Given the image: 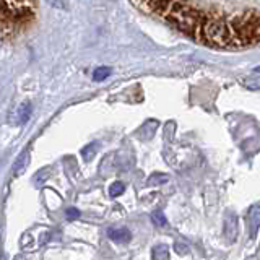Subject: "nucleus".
Listing matches in <instances>:
<instances>
[{
  "label": "nucleus",
  "instance_id": "nucleus-1",
  "mask_svg": "<svg viewBox=\"0 0 260 260\" xmlns=\"http://www.w3.org/2000/svg\"><path fill=\"white\" fill-rule=\"evenodd\" d=\"M246 221L250 230V236L255 238L258 228H260V203H254V205L249 208V211L246 213Z\"/></svg>",
  "mask_w": 260,
  "mask_h": 260
},
{
  "label": "nucleus",
  "instance_id": "nucleus-2",
  "mask_svg": "<svg viewBox=\"0 0 260 260\" xmlns=\"http://www.w3.org/2000/svg\"><path fill=\"white\" fill-rule=\"evenodd\" d=\"M106 234H108V238L111 241L117 244H125L132 239V234H130L127 228H109V230L106 231Z\"/></svg>",
  "mask_w": 260,
  "mask_h": 260
},
{
  "label": "nucleus",
  "instance_id": "nucleus-3",
  "mask_svg": "<svg viewBox=\"0 0 260 260\" xmlns=\"http://www.w3.org/2000/svg\"><path fill=\"white\" fill-rule=\"evenodd\" d=\"M224 233H226L228 239H230V241L236 239V234H238V216H236L234 213H228L226 215Z\"/></svg>",
  "mask_w": 260,
  "mask_h": 260
},
{
  "label": "nucleus",
  "instance_id": "nucleus-4",
  "mask_svg": "<svg viewBox=\"0 0 260 260\" xmlns=\"http://www.w3.org/2000/svg\"><path fill=\"white\" fill-rule=\"evenodd\" d=\"M153 260H169V247L166 244H156L151 249Z\"/></svg>",
  "mask_w": 260,
  "mask_h": 260
},
{
  "label": "nucleus",
  "instance_id": "nucleus-5",
  "mask_svg": "<svg viewBox=\"0 0 260 260\" xmlns=\"http://www.w3.org/2000/svg\"><path fill=\"white\" fill-rule=\"evenodd\" d=\"M151 219H153V223L159 226V228H165L168 224V219L165 216V213H162L161 210H156V211H153L151 213Z\"/></svg>",
  "mask_w": 260,
  "mask_h": 260
},
{
  "label": "nucleus",
  "instance_id": "nucleus-6",
  "mask_svg": "<svg viewBox=\"0 0 260 260\" xmlns=\"http://www.w3.org/2000/svg\"><path fill=\"white\" fill-rule=\"evenodd\" d=\"M111 75V69H108V67H100V69H96L94 70V73H93V80L94 81H103V80H106Z\"/></svg>",
  "mask_w": 260,
  "mask_h": 260
},
{
  "label": "nucleus",
  "instance_id": "nucleus-7",
  "mask_svg": "<svg viewBox=\"0 0 260 260\" xmlns=\"http://www.w3.org/2000/svg\"><path fill=\"white\" fill-rule=\"evenodd\" d=\"M124 190H125V185L117 181V182L111 184V187H109V195H111V197H119V195L124 193Z\"/></svg>",
  "mask_w": 260,
  "mask_h": 260
},
{
  "label": "nucleus",
  "instance_id": "nucleus-8",
  "mask_svg": "<svg viewBox=\"0 0 260 260\" xmlns=\"http://www.w3.org/2000/svg\"><path fill=\"white\" fill-rule=\"evenodd\" d=\"M28 153H24V154H21L20 156V159H18V162H16V166H15V173L16 174H21L23 173V169H24V166L28 165Z\"/></svg>",
  "mask_w": 260,
  "mask_h": 260
},
{
  "label": "nucleus",
  "instance_id": "nucleus-9",
  "mask_svg": "<svg viewBox=\"0 0 260 260\" xmlns=\"http://www.w3.org/2000/svg\"><path fill=\"white\" fill-rule=\"evenodd\" d=\"M166 181H168L166 174H153L148 181V185H159V184H165Z\"/></svg>",
  "mask_w": 260,
  "mask_h": 260
},
{
  "label": "nucleus",
  "instance_id": "nucleus-10",
  "mask_svg": "<svg viewBox=\"0 0 260 260\" xmlns=\"http://www.w3.org/2000/svg\"><path fill=\"white\" fill-rule=\"evenodd\" d=\"M94 151H96V145L93 143V146H86V148L81 151L83 153V158L86 159V161H89V158H93L94 156Z\"/></svg>",
  "mask_w": 260,
  "mask_h": 260
},
{
  "label": "nucleus",
  "instance_id": "nucleus-11",
  "mask_svg": "<svg viewBox=\"0 0 260 260\" xmlns=\"http://www.w3.org/2000/svg\"><path fill=\"white\" fill-rule=\"evenodd\" d=\"M78 216H80V210H77V208H69L67 210V219H70V221L77 219Z\"/></svg>",
  "mask_w": 260,
  "mask_h": 260
},
{
  "label": "nucleus",
  "instance_id": "nucleus-12",
  "mask_svg": "<svg viewBox=\"0 0 260 260\" xmlns=\"http://www.w3.org/2000/svg\"><path fill=\"white\" fill-rule=\"evenodd\" d=\"M176 250H177V254L179 255H185L187 254V252H189V250H187V246H181V244H176Z\"/></svg>",
  "mask_w": 260,
  "mask_h": 260
},
{
  "label": "nucleus",
  "instance_id": "nucleus-13",
  "mask_svg": "<svg viewBox=\"0 0 260 260\" xmlns=\"http://www.w3.org/2000/svg\"><path fill=\"white\" fill-rule=\"evenodd\" d=\"M246 85L250 89H258L260 88V80H254V81H246Z\"/></svg>",
  "mask_w": 260,
  "mask_h": 260
}]
</instances>
